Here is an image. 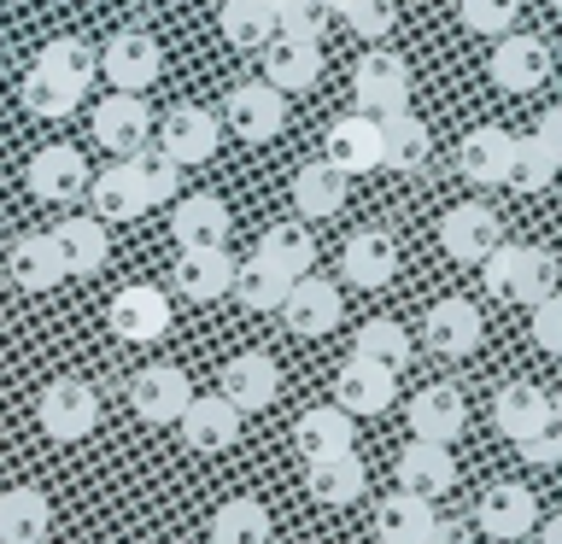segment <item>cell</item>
<instances>
[{"mask_svg":"<svg viewBox=\"0 0 562 544\" xmlns=\"http://www.w3.org/2000/svg\"><path fill=\"white\" fill-rule=\"evenodd\" d=\"M158 147H165L176 165H205V158H217V147H223V123H217V112H205V105H176L165 117V129H158Z\"/></svg>","mask_w":562,"mask_h":544,"instance_id":"obj_7","label":"cell"},{"mask_svg":"<svg viewBox=\"0 0 562 544\" xmlns=\"http://www.w3.org/2000/svg\"><path fill=\"white\" fill-rule=\"evenodd\" d=\"M170 235L182 252H211V246L228 240V205L217 193H188V200H176V211H170Z\"/></svg>","mask_w":562,"mask_h":544,"instance_id":"obj_16","label":"cell"},{"mask_svg":"<svg viewBox=\"0 0 562 544\" xmlns=\"http://www.w3.org/2000/svg\"><path fill=\"white\" fill-rule=\"evenodd\" d=\"M551 421H557V428H562V386H557V393H551Z\"/></svg>","mask_w":562,"mask_h":544,"instance_id":"obj_54","label":"cell"},{"mask_svg":"<svg viewBox=\"0 0 562 544\" xmlns=\"http://www.w3.org/2000/svg\"><path fill=\"white\" fill-rule=\"evenodd\" d=\"M223 117H228V129H235L240 140L263 147V140H276L281 123H288V94L270 88V82H240L235 94H228Z\"/></svg>","mask_w":562,"mask_h":544,"instance_id":"obj_5","label":"cell"},{"mask_svg":"<svg viewBox=\"0 0 562 544\" xmlns=\"http://www.w3.org/2000/svg\"><path fill=\"white\" fill-rule=\"evenodd\" d=\"M481 270H486V287L498 293V298H509V305H533V298H544L557 287V263H551V252L544 246H509V240H498L492 252L481 258Z\"/></svg>","mask_w":562,"mask_h":544,"instance_id":"obj_1","label":"cell"},{"mask_svg":"<svg viewBox=\"0 0 562 544\" xmlns=\"http://www.w3.org/2000/svg\"><path fill=\"white\" fill-rule=\"evenodd\" d=\"M24 182H30V193L42 205H70V200L88 193V158L77 147H42L30 158Z\"/></svg>","mask_w":562,"mask_h":544,"instance_id":"obj_6","label":"cell"},{"mask_svg":"<svg viewBox=\"0 0 562 544\" xmlns=\"http://www.w3.org/2000/svg\"><path fill=\"white\" fill-rule=\"evenodd\" d=\"M328 0H276V35H299V42H323L328 35Z\"/></svg>","mask_w":562,"mask_h":544,"instance_id":"obj_46","label":"cell"},{"mask_svg":"<svg viewBox=\"0 0 562 544\" xmlns=\"http://www.w3.org/2000/svg\"><path fill=\"white\" fill-rule=\"evenodd\" d=\"M293 205H299V217H311V223L334 217V211L346 205V175L316 158V165H305L293 175Z\"/></svg>","mask_w":562,"mask_h":544,"instance_id":"obj_33","label":"cell"},{"mask_svg":"<svg viewBox=\"0 0 562 544\" xmlns=\"http://www.w3.org/2000/svg\"><path fill=\"white\" fill-rule=\"evenodd\" d=\"M398 393V375L381 363H363V358H346L340 375H334V404L346 416H381Z\"/></svg>","mask_w":562,"mask_h":544,"instance_id":"obj_11","label":"cell"},{"mask_svg":"<svg viewBox=\"0 0 562 544\" xmlns=\"http://www.w3.org/2000/svg\"><path fill=\"white\" fill-rule=\"evenodd\" d=\"M228 281H235V263H228L223 246H211V252H182L176 258V287L188 298H223Z\"/></svg>","mask_w":562,"mask_h":544,"instance_id":"obj_35","label":"cell"},{"mask_svg":"<svg viewBox=\"0 0 562 544\" xmlns=\"http://www.w3.org/2000/svg\"><path fill=\"white\" fill-rule=\"evenodd\" d=\"M434 526H439L434 498H416V491H404V486H398L386 503H375V533H381V544H428Z\"/></svg>","mask_w":562,"mask_h":544,"instance_id":"obj_23","label":"cell"},{"mask_svg":"<svg viewBox=\"0 0 562 544\" xmlns=\"http://www.w3.org/2000/svg\"><path fill=\"white\" fill-rule=\"evenodd\" d=\"M351 358H363V363H381V369H398L411 363V333H404L393 316H375V322H363L358 328V345H351Z\"/></svg>","mask_w":562,"mask_h":544,"instance_id":"obj_41","label":"cell"},{"mask_svg":"<svg viewBox=\"0 0 562 544\" xmlns=\"http://www.w3.org/2000/svg\"><path fill=\"white\" fill-rule=\"evenodd\" d=\"M53 240H59L65 275H100L105 258H112V240H105L100 217H65L59 228H53Z\"/></svg>","mask_w":562,"mask_h":544,"instance_id":"obj_30","label":"cell"},{"mask_svg":"<svg viewBox=\"0 0 562 544\" xmlns=\"http://www.w3.org/2000/svg\"><path fill=\"white\" fill-rule=\"evenodd\" d=\"M281 316H288L293 333H305V340H316V333H328L334 322H340V287L323 275H293L288 298H281Z\"/></svg>","mask_w":562,"mask_h":544,"instance_id":"obj_12","label":"cell"},{"mask_svg":"<svg viewBox=\"0 0 562 544\" xmlns=\"http://www.w3.org/2000/svg\"><path fill=\"white\" fill-rule=\"evenodd\" d=\"M276 386H281V369L263 358V351H240V358H228L223 363V398L235 404V410H263V404L276 398Z\"/></svg>","mask_w":562,"mask_h":544,"instance_id":"obj_25","label":"cell"},{"mask_svg":"<svg viewBox=\"0 0 562 544\" xmlns=\"http://www.w3.org/2000/svg\"><path fill=\"white\" fill-rule=\"evenodd\" d=\"M428 544H469V539H463V526H457V521H439Z\"/></svg>","mask_w":562,"mask_h":544,"instance_id":"obj_52","label":"cell"},{"mask_svg":"<svg viewBox=\"0 0 562 544\" xmlns=\"http://www.w3.org/2000/svg\"><path fill=\"white\" fill-rule=\"evenodd\" d=\"M498 240H504V228L486 205H457V211H446V223H439V246H446L457 263H481Z\"/></svg>","mask_w":562,"mask_h":544,"instance_id":"obj_22","label":"cell"},{"mask_svg":"<svg viewBox=\"0 0 562 544\" xmlns=\"http://www.w3.org/2000/svg\"><path fill=\"white\" fill-rule=\"evenodd\" d=\"M544 147H551V158L562 165V105H551V112H539V129H533Z\"/></svg>","mask_w":562,"mask_h":544,"instance_id":"obj_51","label":"cell"},{"mask_svg":"<svg viewBox=\"0 0 562 544\" xmlns=\"http://www.w3.org/2000/svg\"><path fill=\"white\" fill-rule=\"evenodd\" d=\"M252 258L276 263L281 275H305L311 263H316V240H311L305 223H276V228H263V240H258Z\"/></svg>","mask_w":562,"mask_h":544,"instance_id":"obj_37","label":"cell"},{"mask_svg":"<svg viewBox=\"0 0 562 544\" xmlns=\"http://www.w3.org/2000/svg\"><path fill=\"white\" fill-rule=\"evenodd\" d=\"M340 18L363 35V42H381V35H393V24H398V0H351V7H340Z\"/></svg>","mask_w":562,"mask_h":544,"instance_id":"obj_48","label":"cell"},{"mask_svg":"<svg viewBox=\"0 0 562 544\" xmlns=\"http://www.w3.org/2000/svg\"><path fill=\"white\" fill-rule=\"evenodd\" d=\"M100 70L112 77V88H123V94H147V88L158 82V70H165V53H158L153 35L117 30L100 53Z\"/></svg>","mask_w":562,"mask_h":544,"instance_id":"obj_4","label":"cell"},{"mask_svg":"<svg viewBox=\"0 0 562 544\" xmlns=\"http://www.w3.org/2000/svg\"><path fill=\"white\" fill-rule=\"evenodd\" d=\"M88 188H94V217H100V223H135L140 211H147V200H140V188H135V175L123 170V158H117L112 170L88 175Z\"/></svg>","mask_w":562,"mask_h":544,"instance_id":"obj_34","label":"cell"},{"mask_svg":"<svg viewBox=\"0 0 562 544\" xmlns=\"http://www.w3.org/2000/svg\"><path fill=\"white\" fill-rule=\"evenodd\" d=\"M544 77H551V47H544L539 35L504 30L498 53H492V82H498L504 94H527V88H539Z\"/></svg>","mask_w":562,"mask_h":544,"instance_id":"obj_10","label":"cell"},{"mask_svg":"<svg viewBox=\"0 0 562 544\" xmlns=\"http://www.w3.org/2000/svg\"><path fill=\"white\" fill-rule=\"evenodd\" d=\"M481 533L486 539H498V544H521L527 533H533V521H539V503H533V491L516 486V480H498V486H486L481 491Z\"/></svg>","mask_w":562,"mask_h":544,"instance_id":"obj_9","label":"cell"},{"mask_svg":"<svg viewBox=\"0 0 562 544\" xmlns=\"http://www.w3.org/2000/svg\"><path fill=\"white\" fill-rule=\"evenodd\" d=\"M539 544H562V515H551V521H544V533H539Z\"/></svg>","mask_w":562,"mask_h":544,"instance_id":"obj_53","label":"cell"},{"mask_svg":"<svg viewBox=\"0 0 562 544\" xmlns=\"http://www.w3.org/2000/svg\"><path fill=\"white\" fill-rule=\"evenodd\" d=\"M0 47H7V35H0Z\"/></svg>","mask_w":562,"mask_h":544,"instance_id":"obj_59","label":"cell"},{"mask_svg":"<svg viewBox=\"0 0 562 544\" xmlns=\"http://www.w3.org/2000/svg\"><path fill=\"white\" fill-rule=\"evenodd\" d=\"M147 135H153V112H147V100L140 94H117L112 100H100L94 105V140L105 152H117V158H130L147 147Z\"/></svg>","mask_w":562,"mask_h":544,"instance_id":"obj_8","label":"cell"},{"mask_svg":"<svg viewBox=\"0 0 562 544\" xmlns=\"http://www.w3.org/2000/svg\"><path fill=\"white\" fill-rule=\"evenodd\" d=\"M422 340H428L439 358H469V351L481 345V310H474L469 298H439L428 310V322H422Z\"/></svg>","mask_w":562,"mask_h":544,"instance_id":"obj_24","label":"cell"},{"mask_svg":"<svg viewBox=\"0 0 562 544\" xmlns=\"http://www.w3.org/2000/svg\"><path fill=\"white\" fill-rule=\"evenodd\" d=\"M311 498H323V503H351L363 491V463H358V451H334V456H316L311 463Z\"/></svg>","mask_w":562,"mask_h":544,"instance_id":"obj_36","label":"cell"},{"mask_svg":"<svg viewBox=\"0 0 562 544\" xmlns=\"http://www.w3.org/2000/svg\"><path fill=\"white\" fill-rule=\"evenodd\" d=\"M340 270H346L351 287H369V293H375V287H386V281L398 275V246L386 240V235H375V228H363V235L346 240Z\"/></svg>","mask_w":562,"mask_h":544,"instance_id":"obj_27","label":"cell"},{"mask_svg":"<svg viewBox=\"0 0 562 544\" xmlns=\"http://www.w3.org/2000/svg\"><path fill=\"white\" fill-rule=\"evenodd\" d=\"M398 486L416 491V498H446L457 486V463H451V445H439V439H411V445L398 451Z\"/></svg>","mask_w":562,"mask_h":544,"instance_id":"obj_15","label":"cell"},{"mask_svg":"<svg viewBox=\"0 0 562 544\" xmlns=\"http://www.w3.org/2000/svg\"><path fill=\"white\" fill-rule=\"evenodd\" d=\"M457 18H463V30H474V35H504V30H516L521 7L516 0H457Z\"/></svg>","mask_w":562,"mask_h":544,"instance_id":"obj_47","label":"cell"},{"mask_svg":"<svg viewBox=\"0 0 562 544\" xmlns=\"http://www.w3.org/2000/svg\"><path fill=\"white\" fill-rule=\"evenodd\" d=\"M123 170L135 175V188H140V200H147V211H153V205H170L176 188H182V165H176L165 147H158V152H147V147L130 152V158H123Z\"/></svg>","mask_w":562,"mask_h":544,"instance_id":"obj_39","label":"cell"},{"mask_svg":"<svg viewBox=\"0 0 562 544\" xmlns=\"http://www.w3.org/2000/svg\"><path fill=\"white\" fill-rule=\"evenodd\" d=\"M551 7H557V12H562V0H551Z\"/></svg>","mask_w":562,"mask_h":544,"instance_id":"obj_57","label":"cell"},{"mask_svg":"<svg viewBox=\"0 0 562 544\" xmlns=\"http://www.w3.org/2000/svg\"><path fill=\"white\" fill-rule=\"evenodd\" d=\"M323 165H334L340 175H363L381 165V129L369 112H351L328 129V147H323Z\"/></svg>","mask_w":562,"mask_h":544,"instance_id":"obj_17","label":"cell"},{"mask_svg":"<svg viewBox=\"0 0 562 544\" xmlns=\"http://www.w3.org/2000/svg\"><path fill=\"white\" fill-rule=\"evenodd\" d=\"M557 158H551V147H544L539 135H521L516 147H509V188H521V193H544L557 182Z\"/></svg>","mask_w":562,"mask_h":544,"instance_id":"obj_43","label":"cell"},{"mask_svg":"<svg viewBox=\"0 0 562 544\" xmlns=\"http://www.w3.org/2000/svg\"><path fill=\"white\" fill-rule=\"evenodd\" d=\"M533 340H539V351L562 358V293L557 287L544 298H533Z\"/></svg>","mask_w":562,"mask_h":544,"instance_id":"obj_49","label":"cell"},{"mask_svg":"<svg viewBox=\"0 0 562 544\" xmlns=\"http://www.w3.org/2000/svg\"><path fill=\"white\" fill-rule=\"evenodd\" d=\"M18 94H24V112H35V117H70L82 105V88H70L65 77H53V70H42V65L24 77Z\"/></svg>","mask_w":562,"mask_h":544,"instance_id":"obj_42","label":"cell"},{"mask_svg":"<svg viewBox=\"0 0 562 544\" xmlns=\"http://www.w3.org/2000/svg\"><path fill=\"white\" fill-rule=\"evenodd\" d=\"M463 393L457 386H422V393L411 398V433L416 439H439V445H451L457 433H463Z\"/></svg>","mask_w":562,"mask_h":544,"instance_id":"obj_29","label":"cell"},{"mask_svg":"<svg viewBox=\"0 0 562 544\" xmlns=\"http://www.w3.org/2000/svg\"><path fill=\"white\" fill-rule=\"evenodd\" d=\"M270 7H276V0H270Z\"/></svg>","mask_w":562,"mask_h":544,"instance_id":"obj_60","label":"cell"},{"mask_svg":"<svg viewBox=\"0 0 562 544\" xmlns=\"http://www.w3.org/2000/svg\"><path fill=\"white\" fill-rule=\"evenodd\" d=\"M182 421V439H188V451H228L240 439V410L228 404L223 393H211V398H188V410L176 416Z\"/></svg>","mask_w":562,"mask_h":544,"instance_id":"obj_20","label":"cell"},{"mask_svg":"<svg viewBox=\"0 0 562 544\" xmlns=\"http://www.w3.org/2000/svg\"><path fill=\"white\" fill-rule=\"evenodd\" d=\"M170 544H188V539H170Z\"/></svg>","mask_w":562,"mask_h":544,"instance_id":"obj_58","label":"cell"},{"mask_svg":"<svg viewBox=\"0 0 562 544\" xmlns=\"http://www.w3.org/2000/svg\"><path fill=\"white\" fill-rule=\"evenodd\" d=\"M516 445H521V456L533 468H557L562 463V428H557V421H551V428H539V433H527V439H516Z\"/></svg>","mask_w":562,"mask_h":544,"instance_id":"obj_50","label":"cell"},{"mask_svg":"<svg viewBox=\"0 0 562 544\" xmlns=\"http://www.w3.org/2000/svg\"><path fill=\"white\" fill-rule=\"evenodd\" d=\"M105 322H112L117 340L147 345V340H158V333L170 328V298L158 287H123L112 298V310H105Z\"/></svg>","mask_w":562,"mask_h":544,"instance_id":"obj_14","label":"cell"},{"mask_svg":"<svg viewBox=\"0 0 562 544\" xmlns=\"http://www.w3.org/2000/svg\"><path fill=\"white\" fill-rule=\"evenodd\" d=\"M375 129H381V165H386V170H422V165H428L434 135H428V123H422L411 105H398V112H381Z\"/></svg>","mask_w":562,"mask_h":544,"instance_id":"obj_21","label":"cell"},{"mask_svg":"<svg viewBox=\"0 0 562 544\" xmlns=\"http://www.w3.org/2000/svg\"><path fill=\"white\" fill-rule=\"evenodd\" d=\"M7 270L24 293H53L65 281V258H59V240L53 235H18L12 252H7Z\"/></svg>","mask_w":562,"mask_h":544,"instance_id":"obj_26","label":"cell"},{"mask_svg":"<svg viewBox=\"0 0 562 544\" xmlns=\"http://www.w3.org/2000/svg\"><path fill=\"white\" fill-rule=\"evenodd\" d=\"M82 7H100V0H82Z\"/></svg>","mask_w":562,"mask_h":544,"instance_id":"obj_56","label":"cell"},{"mask_svg":"<svg viewBox=\"0 0 562 544\" xmlns=\"http://www.w3.org/2000/svg\"><path fill=\"white\" fill-rule=\"evenodd\" d=\"M35 65L53 70V77H65L70 88H82V94H88V82H94V70H100V65H94V47L77 42V35H53Z\"/></svg>","mask_w":562,"mask_h":544,"instance_id":"obj_45","label":"cell"},{"mask_svg":"<svg viewBox=\"0 0 562 544\" xmlns=\"http://www.w3.org/2000/svg\"><path fill=\"white\" fill-rule=\"evenodd\" d=\"M228 287H235V298H240L246 310H281V298H288L293 275H281L276 263H263V258H246Z\"/></svg>","mask_w":562,"mask_h":544,"instance_id":"obj_40","label":"cell"},{"mask_svg":"<svg viewBox=\"0 0 562 544\" xmlns=\"http://www.w3.org/2000/svg\"><path fill=\"white\" fill-rule=\"evenodd\" d=\"M351 100H358V112H398V105H411V65L398 59V53H363L358 70H351Z\"/></svg>","mask_w":562,"mask_h":544,"instance_id":"obj_3","label":"cell"},{"mask_svg":"<svg viewBox=\"0 0 562 544\" xmlns=\"http://www.w3.org/2000/svg\"><path fill=\"white\" fill-rule=\"evenodd\" d=\"M509 147H516V135H504L498 123H481V129H469L463 147H457V170H463L474 188H504L509 182Z\"/></svg>","mask_w":562,"mask_h":544,"instance_id":"obj_19","label":"cell"},{"mask_svg":"<svg viewBox=\"0 0 562 544\" xmlns=\"http://www.w3.org/2000/svg\"><path fill=\"white\" fill-rule=\"evenodd\" d=\"M323 77V47L299 42V35H270L263 42V82L281 88V94H305Z\"/></svg>","mask_w":562,"mask_h":544,"instance_id":"obj_13","label":"cell"},{"mask_svg":"<svg viewBox=\"0 0 562 544\" xmlns=\"http://www.w3.org/2000/svg\"><path fill=\"white\" fill-rule=\"evenodd\" d=\"M492 421H498V433L504 439H527V433H539V428H551V393H539V386H504L498 398H492Z\"/></svg>","mask_w":562,"mask_h":544,"instance_id":"obj_32","label":"cell"},{"mask_svg":"<svg viewBox=\"0 0 562 544\" xmlns=\"http://www.w3.org/2000/svg\"><path fill=\"white\" fill-rule=\"evenodd\" d=\"M188 375L176 363H153V369H140V375L130 381V404H135V416L140 421H176L188 410Z\"/></svg>","mask_w":562,"mask_h":544,"instance_id":"obj_18","label":"cell"},{"mask_svg":"<svg viewBox=\"0 0 562 544\" xmlns=\"http://www.w3.org/2000/svg\"><path fill=\"white\" fill-rule=\"evenodd\" d=\"M35 421L47 428V439H82V433H94V421H100V393L77 375L47 381V393L35 398Z\"/></svg>","mask_w":562,"mask_h":544,"instance_id":"obj_2","label":"cell"},{"mask_svg":"<svg viewBox=\"0 0 562 544\" xmlns=\"http://www.w3.org/2000/svg\"><path fill=\"white\" fill-rule=\"evenodd\" d=\"M328 7H334V12H340V7H351V0H328Z\"/></svg>","mask_w":562,"mask_h":544,"instance_id":"obj_55","label":"cell"},{"mask_svg":"<svg viewBox=\"0 0 562 544\" xmlns=\"http://www.w3.org/2000/svg\"><path fill=\"white\" fill-rule=\"evenodd\" d=\"M211 544H270V509L258 498H228L211 515Z\"/></svg>","mask_w":562,"mask_h":544,"instance_id":"obj_38","label":"cell"},{"mask_svg":"<svg viewBox=\"0 0 562 544\" xmlns=\"http://www.w3.org/2000/svg\"><path fill=\"white\" fill-rule=\"evenodd\" d=\"M53 526V503L35 486L0 491V544H42Z\"/></svg>","mask_w":562,"mask_h":544,"instance_id":"obj_28","label":"cell"},{"mask_svg":"<svg viewBox=\"0 0 562 544\" xmlns=\"http://www.w3.org/2000/svg\"><path fill=\"white\" fill-rule=\"evenodd\" d=\"M351 439H358V428H351V416L340 410V404H316V410H305L299 428H293V445H299L305 463L334 456V451H351Z\"/></svg>","mask_w":562,"mask_h":544,"instance_id":"obj_31","label":"cell"},{"mask_svg":"<svg viewBox=\"0 0 562 544\" xmlns=\"http://www.w3.org/2000/svg\"><path fill=\"white\" fill-rule=\"evenodd\" d=\"M223 35L235 47H263L276 35V7L270 0H223Z\"/></svg>","mask_w":562,"mask_h":544,"instance_id":"obj_44","label":"cell"}]
</instances>
